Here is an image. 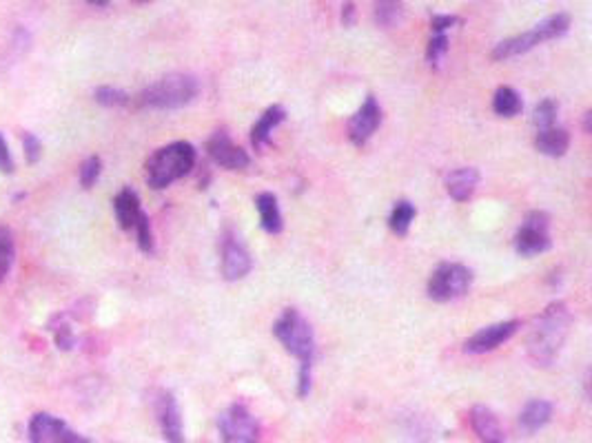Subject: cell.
<instances>
[{
    "instance_id": "6da1fadb",
    "label": "cell",
    "mask_w": 592,
    "mask_h": 443,
    "mask_svg": "<svg viewBox=\"0 0 592 443\" xmlns=\"http://www.w3.org/2000/svg\"><path fill=\"white\" fill-rule=\"evenodd\" d=\"M572 315L563 302H553L541 311L528 335V355L537 366H550L562 353L563 341L571 330Z\"/></svg>"
},
{
    "instance_id": "7a4b0ae2",
    "label": "cell",
    "mask_w": 592,
    "mask_h": 443,
    "mask_svg": "<svg viewBox=\"0 0 592 443\" xmlns=\"http://www.w3.org/2000/svg\"><path fill=\"white\" fill-rule=\"evenodd\" d=\"M197 160V151L191 142H171L167 146H160L158 151L151 154L146 160L145 173L146 182L151 188H167L176 180L185 178L194 171Z\"/></svg>"
},
{
    "instance_id": "3957f363",
    "label": "cell",
    "mask_w": 592,
    "mask_h": 443,
    "mask_svg": "<svg viewBox=\"0 0 592 443\" xmlns=\"http://www.w3.org/2000/svg\"><path fill=\"white\" fill-rule=\"evenodd\" d=\"M197 91V80L189 73H171V76L160 78L158 82L146 87L140 96H138V104L145 109H182L189 103H194Z\"/></svg>"
},
{
    "instance_id": "277c9868",
    "label": "cell",
    "mask_w": 592,
    "mask_h": 443,
    "mask_svg": "<svg viewBox=\"0 0 592 443\" xmlns=\"http://www.w3.org/2000/svg\"><path fill=\"white\" fill-rule=\"evenodd\" d=\"M273 335L278 337L279 344L291 353L293 357L300 359V366H313L315 359V335L309 322L300 315L296 308H287L282 315L275 320Z\"/></svg>"
},
{
    "instance_id": "5b68a950",
    "label": "cell",
    "mask_w": 592,
    "mask_h": 443,
    "mask_svg": "<svg viewBox=\"0 0 592 443\" xmlns=\"http://www.w3.org/2000/svg\"><path fill=\"white\" fill-rule=\"evenodd\" d=\"M568 27H571V16H568V13H553V16H548L546 21H541L539 25L532 27L530 31H524V34L502 40V43L493 49V58L506 60L513 58V55H521L530 52V49H535L537 45L562 38V36L568 31Z\"/></svg>"
},
{
    "instance_id": "8992f818",
    "label": "cell",
    "mask_w": 592,
    "mask_h": 443,
    "mask_svg": "<svg viewBox=\"0 0 592 443\" xmlns=\"http://www.w3.org/2000/svg\"><path fill=\"white\" fill-rule=\"evenodd\" d=\"M472 284V271L457 262H444L433 271L429 280V297L433 302H451L468 293Z\"/></svg>"
},
{
    "instance_id": "52a82bcc",
    "label": "cell",
    "mask_w": 592,
    "mask_h": 443,
    "mask_svg": "<svg viewBox=\"0 0 592 443\" xmlns=\"http://www.w3.org/2000/svg\"><path fill=\"white\" fill-rule=\"evenodd\" d=\"M218 430L224 443H258L260 423L245 404H231L218 417Z\"/></svg>"
},
{
    "instance_id": "ba28073f",
    "label": "cell",
    "mask_w": 592,
    "mask_h": 443,
    "mask_svg": "<svg viewBox=\"0 0 592 443\" xmlns=\"http://www.w3.org/2000/svg\"><path fill=\"white\" fill-rule=\"evenodd\" d=\"M548 226H550V218L544 213V211H532V213H528L515 235L517 253L530 257L548 251V248L553 247Z\"/></svg>"
},
{
    "instance_id": "9c48e42d",
    "label": "cell",
    "mask_w": 592,
    "mask_h": 443,
    "mask_svg": "<svg viewBox=\"0 0 592 443\" xmlns=\"http://www.w3.org/2000/svg\"><path fill=\"white\" fill-rule=\"evenodd\" d=\"M379 122H382V109H379L375 96H369L364 104L355 111V115L348 120V138H351L353 145L364 146L378 131Z\"/></svg>"
},
{
    "instance_id": "30bf717a",
    "label": "cell",
    "mask_w": 592,
    "mask_h": 443,
    "mask_svg": "<svg viewBox=\"0 0 592 443\" xmlns=\"http://www.w3.org/2000/svg\"><path fill=\"white\" fill-rule=\"evenodd\" d=\"M206 151H209L211 160L215 164L222 166V169L229 171H240L249 166V155H246L245 149L236 145V142L229 138L227 131H215L213 136L209 138V145H206Z\"/></svg>"
},
{
    "instance_id": "8fae6325",
    "label": "cell",
    "mask_w": 592,
    "mask_h": 443,
    "mask_svg": "<svg viewBox=\"0 0 592 443\" xmlns=\"http://www.w3.org/2000/svg\"><path fill=\"white\" fill-rule=\"evenodd\" d=\"M517 330H520V322L517 320H508V322H499V324L493 326H486V329L477 330L475 335L468 337L466 344H463V350L471 355L488 353V350L499 348L504 341L511 339Z\"/></svg>"
},
{
    "instance_id": "7c38bea8",
    "label": "cell",
    "mask_w": 592,
    "mask_h": 443,
    "mask_svg": "<svg viewBox=\"0 0 592 443\" xmlns=\"http://www.w3.org/2000/svg\"><path fill=\"white\" fill-rule=\"evenodd\" d=\"M254 260L245 244L233 233H227L222 239V275L224 280L238 281L249 275Z\"/></svg>"
},
{
    "instance_id": "4fadbf2b",
    "label": "cell",
    "mask_w": 592,
    "mask_h": 443,
    "mask_svg": "<svg viewBox=\"0 0 592 443\" xmlns=\"http://www.w3.org/2000/svg\"><path fill=\"white\" fill-rule=\"evenodd\" d=\"M155 414H158V423L163 428L164 439L169 443H182L185 435H182V417L180 408H178L176 397L169 390H163L155 401Z\"/></svg>"
},
{
    "instance_id": "5bb4252c",
    "label": "cell",
    "mask_w": 592,
    "mask_h": 443,
    "mask_svg": "<svg viewBox=\"0 0 592 443\" xmlns=\"http://www.w3.org/2000/svg\"><path fill=\"white\" fill-rule=\"evenodd\" d=\"M471 426L484 443H506V435H504L497 414L486 405H475L471 410Z\"/></svg>"
},
{
    "instance_id": "9a60e30c",
    "label": "cell",
    "mask_w": 592,
    "mask_h": 443,
    "mask_svg": "<svg viewBox=\"0 0 592 443\" xmlns=\"http://www.w3.org/2000/svg\"><path fill=\"white\" fill-rule=\"evenodd\" d=\"M67 428L69 426L61 417H54L49 413H36L27 428V435H29V443H56Z\"/></svg>"
},
{
    "instance_id": "2e32d148",
    "label": "cell",
    "mask_w": 592,
    "mask_h": 443,
    "mask_svg": "<svg viewBox=\"0 0 592 443\" xmlns=\"http://www.w3.org/2000/svg\"><path fill=\"white\" fill-rule=\"evenodd\" d=\"M113 211H116V220L121 224L122 230H133L136 229L138 220L142 218V205L138 193L131 187H125L116 197H113Z\"/></svg>"
},
{
    "instance_id": "e0dca14e",
    "label": "cell",
    "mask_w": 592,
    "mask_h": 443,
    "mask_svg": "<svg viewBox=\"0 0 592 443\" xmlns=\"http://www.w3.org/2000/svg\"><path fill=\"white\" fill-rule=\"evenodd\" d=\"M477 184H479V171L472 169V166H462V169L451 171L446 175V191L457 202L471 200Z\"/></svg>"
},
{
    "instance_id": "ac0fdd59",
    "label": "cell",
    "mask_w": 592,
    "mask_h": 443,
    "mask_svg": "<svg viewBox=\"0 0 592 443\" xmlns=\"http://www.w3.org/2000/svg\"><path fill=\"white\" fill-rule=\"evenodd\" d=\"M284 118H287V111H284V107H279V104H273V107L266 109L264 113L260 115L258 122L254 124V129H251V145H254L255 149H263V146L269 145L271 133H273L275 127H279V124L284 122Z\"/></svg>"
},
{
    "instance_id": "d6986e66",
    "label": "cell",
    "mask_w": 592,
    "mask_h": 443,
    "mask_svg": "<svg viewBox=\"0 0 592 443\" xmlns=\"http://www.w3.org/2000/svg\"><path fill=\"white\" fill-rule=\"evenodd\" d=\"M535 146L539 154L550 155V158H562L568 151V146H571V136L562 127L544 129V131H537Z\"/></svg>"
},
{
    "instance_id": "ffe728a7",
    "label": "cell",
    "mask_w": 592,
    "mask_h": 443,
    "mask_svg": "<svg viewBox=\"0 0 592 443\" xmlns=\"http://www.w3.org/2000/svg\"><path fill=\"white\" fill-rule=\"evenodd\" d=\"M550 417H553V404L546 399H532L521 410L520 426L526 435H532V432L541 430L550 422Z\"/></svg>"
},
{
    "instance_id": "44dd1931",
    "label": "cell",
    "mask_w": 592,
    "mask_h": 443,
    "mask_svg": "<svg viewBox=\"0 0 592 443\" xmlns=\"http://www.w3.org/2000/svg\"><path fill=\"white\" fill-rule=\"evenodd\" d=\"M255 206H258L260 224H263L266 233L271 235L282 233L284 222H282V213H279L278 197H275L273 193H260V196L255 197Z\"/></svg>"
},
{
    "instance_id": "7402d4cb",
    "label": "cell",
    "mask_w": 592,
    "mask_h": 443,
    "mask_svg": "<svg viewBox=\"0 0 592 443\" xmlns=\"http://www.w3.org/2000/svg\"><path fill=\"white\" fill-rule=\"evenodd\" d=\"M521 107H524L521 96L517 94L513 87H499V89L495 91L493 111L497 115H502V118H513V115L520 113Z\"/></svg>"
},
{
    "instance_id": "603a6c76",
    "label": "cell",
    "mask_w": 592,
    "mask_h": 443,
    "mask_svg": "<svg viewBox=\"0 0 592 443\" xmlns=\"http://www.w3.org/2000/svg\"><path fill=\"white\" fill-rule=\"evenodd\" d=\"M415 206L411 205L408 200H399L397 205L393 206L391 218H388V226L395 235H406L408 229H411L413 220H415Z\"/></svg>"
},
{
    "instance_id": "cb8c5ba5",
    "label": "cell",
    "mask_w": 592,
    "mask_h": 443,
    "mask_svg": "<svg viewBox=\"0 0 592 443\" xmlns=\"http://www.w3.org/2000/svg\"><path fill=\"white\" fill-rule=\"evenodd\" d=\"M16 257V244H13V233L7 226H0V284L7 280L9 271L13 266Z\"/></svg>"
},
{
    "instance_id": "d4e9b609",
    "label": "cell",
    "mask_w": 592,
    "mask_h": 443,
    "mask_svg": "<svg viewBox=\"0 0 592 443\" xmlns=\"http://www.w3.org/2000/svg\"><path fill=\"white\" fill-rule=\"evenodd\" d=\"M557 113H559V104L554 103L553 98H546V100H541V103L535 107V113H532V122L539 127V131H544V129L554 127Z\"/></svg>"
},
{
    "instance_id": "484cf974",
    "label": "cell",
    "mask_w": 592,
    "mask_h": 443,
    "mask_svg": "<svg viewBox=\"0 0 592 443\" xmlns=\"http://www.w3.org/2000/svg\"><path fill=\"white\" fill-rule=\"evenodd\" d=\"M402 3H378L375 4V21L379 27H395L402 21Z\"/></svg>"
},
{
    "instance_id": "4316f807",
    "label": "cell",
    "mask_w": 592,
    "mask_h": 443,
    "mask_svg": "<svg viewBox=\"0 0 592 443\" xmlns=\"http://www.w3.org/2000/svg\"><path fill=\"white\" fill-rule=\"evenodd\" d=\"M94 98L103 107H125L129 103V96L122 89H116V87H98L94 91Z\"/></svg>"
},
{
    "instance_id": "83f0119b",
    "label": "cell",
    "mask_w": 592,
    "mask_h": 443,
    "mask_svg": "<svg viewBox=\"0 0 592 443\" xmlns=\"http://www.w3.org/2000/svg\"><path fill=\"white\" fill-rule=\"evenodd\" d=\"M446 52H448V36L433 34V38L429 40V47H426V63H429L430 67H439V63H442Z\"/></svg>"
},
{
    "instance_id": "f1b7e54d",
    "label": "cell",
    "mask_w": 592,
    "mask_h": 443,
    "mask_svg": "<svg viewBox=\"0 0 592 443\" xmlns=\"http://www.w3.org/2000/svg\"><path fill=\"white\" fill-rule=\"evenodd\" d=\"M100 171H103V163H100L98 155H91L85 163L80 164V184L82 188H91L100 178Z\"/></svg>"
},
{
    "instance_id": "f546056e",
    "label": "cell",
    "mask_w": 592,
    "mask_h": 443,
    "mask_svg": "<svg viewBox=\"0 0 592 443\" xmlns=\"http://www.w3.org/2000/svg\"><path fill=\"white\" fill-rule=\"evenodd\" d=\"M136 238H138V247H140L142 253H154L155 242H154V233H151V224L146 213H142V218L138 220L136 224Z\"/></svg>"
},
{
    "instance_id": "4dcf8cb0",
    "label": "cell",
    "mask_w": 592,
    "mask_h": 443,
    "mask_svg": "<svg viewBox=\"0 0 592 443\" xmlns=\"http://www.w3.org/2000/svg\"><path fill=\"white\" fill-rule=\"evenodd\" d=\"M22 151H25L27 164H36L40 160V155H43V145H40V140L34 133H25V136H22Z\"/></svg>"
},
{
    "instance_id": "1f68e13d",
    "label": "cell",
    "mask_w": 592,
    "mask_h": 443,
    "mask_svg": "<svg viewBox=\"0 0 592 443\" xmlns=\"http://www.w3.org/2000/svg\"><path fill=\"white\" fill-rule=\"evenodd\" d=\"M457 22H460V18L451 16V13H435V16L430 18V29H433V34H446Z\"/></svg>"
},
{
    "instance_id": "d6a6232c",
    "label": "cell",
    "mask_w": 592,
    "mask_h": 443,
    "mask_svg": "<svg viewBox=\"0 0 592 443\" xmlns=\"http://www.w3.org/2000/svg\"><path fill=\"white\" fill-rule=\"evenodd\" d=\"M0 171H3V173H13L12 151H9V145L3 133H0Z\"/></svg>"
},
{
    "instance_id": "836d02e7",
    "label": "cell",
    "mask_w": 592,
    "mask_h": 443,
    "mask_svg": "<svg viewBox=\"0 0 592 443\" xmlns=\"http://www.w3.org/2000/svg\"><path fill=\"white\" fill-rule=\"evenodd\" d=\"M311 368L313 366H304V364H302L300 375H297V397H302V399L311 392Z\"/></svg>"
},
{
    "instance_id": "e575fe53",
    "label": "cell",
    "mask_w": 592,
    "mask_h": 443,
    "mask_svg": "<svg viewBox=\"0 0 592 443\" xmlns=\"http://www.w3.org/2000/svg\"><path fill=\"white\" fill-rule=\"evenodd\" d=\"M56 344H58V348H61V350L73 348V344H76V337H73V332L67 324L58 326V329H56Z\"/></svg>"
},
{
    "instance_id": "d590c367",
    "label": "cell",
    "mask_w": 592,
    "mask_h": 443,
    "mask_svg": "<svg viewBox=\"0 0 592 443\" xmlns=\"http://www.w3.org/2000/svg\"><path fill=\"white\" fill-rule=\"evenodd\" d=\"M56 443H91V441L87 439V437H82V435H78V432H73L71 428H67V430L63 432L61 437H58Z\"/></svg>"
},
{
    "instance_id": "8d00e7d4",
    "label": "cell",
    "mask_w": 592,
    "mask_h": 443,
    "mask_svg": "<svg viewBox=\"0 0 592 443\" xmlns=\"http://www.w3.org/2000/svg\"><path fill=\"white\" fill-rule=\"evenodd\" d=\"M353 16H355V4L346 3L342 7V22H344V25L351 27L353 25Z\"/></svg>"
}]
</instances>
